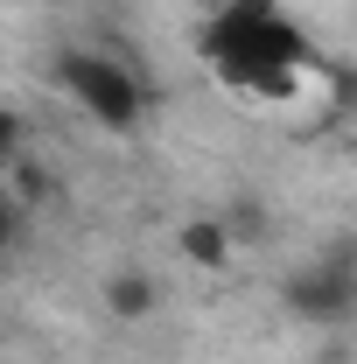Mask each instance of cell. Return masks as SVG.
Segmentation results:
<instances>
[{"label":"cell","instance_id":"3957f363","mask_svg":"<svg viewBox=\"0 0 357 364\" xmlns=\"http://www.w3.org/2000/svg\"><path fill=\"white\" fill-rule=\"evenodd\" d=\"M98 301H105L112 322H147L161 309V287H154V273H140V267H112L105 287H98Z\"/></svg>","mask_w":357,"mask_h":364},{"label":"cell","instance_id":"6da1fadb","mask_svg":"<svg viewBox=\"0 0 357 364\" xmlns=\"http://www.w3.org/2000/svg\"><path fill=\"white\" fill-rule=\"evenodd\" d=\"M56 85L70 91V105H78L85 119L112 127V134H134L140 112H147L140 77L119 56H98V49H63V56H56Z\"/></svg>","mask_w":357,"mask_h":364},{"label":"cell","instance_id":"5b68a950","mask_svg":"<svg viewBox=\"0 0 357 364\" xmlns=\"http://www.w3.org/2000/svg\"><path fill=\"white\" fill-rule=\"evenodd\" d=\"M224 225H231V238H238V245H260V238H267V210H260L252 196H238V203L224 210Z\"/></svg>","mask_w":357,"mask_h":364},{"label":"cell","instance_id":"7a4b0ae2","mask_svg":"<svg viewBox=\"0 0 357 364\" xmlns=\"http://www.w3.org/2000/svg\"><path fill=\"white\" fill-rule=\"evenodd\" d=\"M169 245H176L182 267H196V273H224L231 259H238V238H231V225H224V210L182 218V225L169 231Z\"/></svg>","mask_w":357,"mask_h":364},{"label":"cell","instance_id":"277c9868","mask_svg":"<svg viewBox=\"0 0 357 364\" xmlns=\"http://www.w3.org/2000/svg\"><path fill=\"white\" fill-rule=\"evenodd\" d=\"M43 196H49L43 161H28V154H7V203H14V210H28V203H43Z\"/></svg>","mask_w":357,"mask_h":364}]
</instances>
